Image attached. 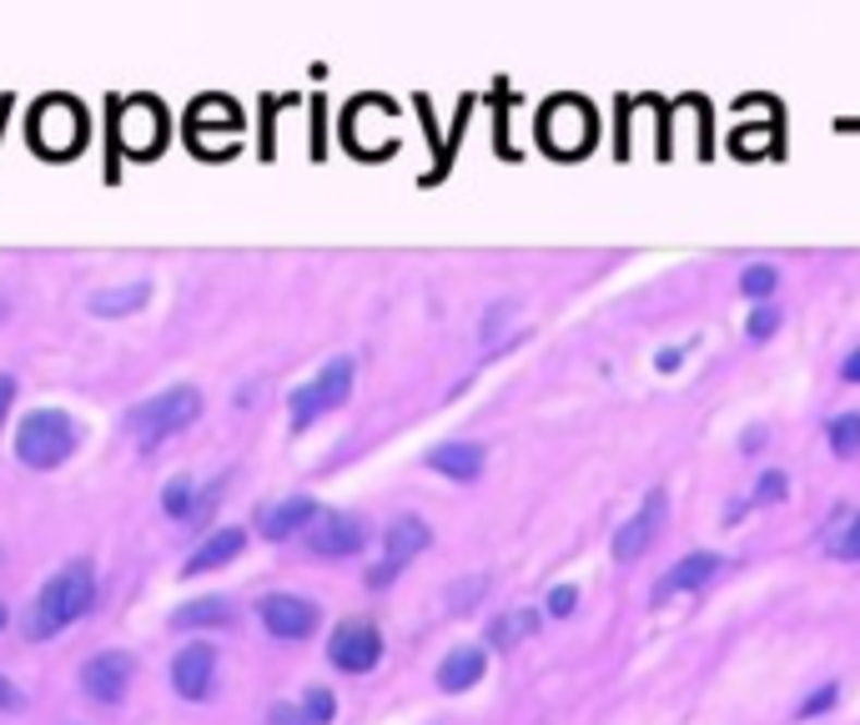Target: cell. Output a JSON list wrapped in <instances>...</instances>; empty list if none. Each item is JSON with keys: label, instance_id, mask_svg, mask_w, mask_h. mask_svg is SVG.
<instances>
[{"label": "cell", "instance_id": "obj_12", "mask_svg": "<svg viewBox=\"0 0 860 725\" xmlns=\"http://www.w3.org/2000/svg\"><path fill=\"white\" fill-rule=\"evenodd\" d=\"M257 615L267 625V635H277V640H307L317 630V605L302 600V594H267L257 605Z\"/></svg>", "mask_w": 860, "mask_h": 725}, {"label": "cell", "instance_id": "obj_31", "mask_svg": "<svg viewBox=\"0 0 860 725\" xmlns=\"http://www.w3.org/2000/svg\"><path fill=\"white\" fill-rule=\"evenodd\" d=\"M775 328H780V307H770V303H760L755 313L744 317V333H750L755 343H765V338H770Z\"/></svg>", "mask_w": 860, "mask_h": 725}, {"label": "cell", "instance_id": "obj_19", "mask_svg": "<svg viewBox=\"0 0 860 725\" xmlns=\"http://www.w3.org/2000/svg\"><path fill=\"white\" fill-rule=\"evenodd\" d=\"M483 670H488V655H483L479 645H458V650H448L444 665H438V690L463 696V690H473L483 680Z\"/></svg>", "mask_w": 860, "mask_h": 725}, {"label": "cell", "instance_id": "obj_27", "mask_svg": "<svg viewBox=\"0 0 860 725\" xmlns=\"http://www.w3.org/2000/svg\"><path fill=\"white\" fill-rule=\"evenodd\" d=\"M775 288H780V273H775L770 263H755V267H744L740 273V292L744 298H755V303H765Z\"/></svg>", "mask_w": 860, "mask_h": 725}, {"label": "cell", "instance_id": "obj_11", "mask_svg": "<svg viewBox=\"0 0 860 725\" xmlns=\"http://www.w3.org/2000/svg\"><path fill=\"white\" fill-rule=\"evenodd\" d=\"M665 488H650L644 494V504H639V515L629 519V524H619V534H614V559L619 565H634L639 554L654 544V534H659V524H665Z\"/></svg>", "mask_w": 860, "mask_h": 725}, {"label": "cell", "instance_id": "obj_21", "mask_svg": "<svg viewBox=\"0 0 860 725\" xmlns=\"http://www.w3.org/2000/svg\"><path fill=\"white\" fill-rule=\"evenodd\" d=\"M534 630H538V609L534 605H513V609H504V615L488 625V645H494V650H513L519 640H529Z\"/></svg>", "mask_w": 860, "mask_h": 725}, {"label": "cell", "instance_id": "obj_22", "mask_svg": "<svg viewBox=\"0 0 860 725\" xmlns=\"http://www.w3.org/2000/svg\"><path fill=\"white\" fill-rule=\"evenodd\" d=\"M237 620V609L227 605V600H192V605H182L177 615H171V625L177 630H207V625H232Z\"/></svg>", "mask_w": 860, "mask_h": 725}, {"label": "cell", "instance_id": "obj_1", "mask_svg": "<svg viewBox=\"0 0 860 725\" xmlns=\"http://www.w3.org/2000/svg\"><path fill=\"white\" fill-rule=\"evenodd\" d=\"M96 600V569L92 559H71L51 575V580L40 584L36 605H31V620H26V635L31 640H51L61 635L65 625H76Z\"/></svg>", "mask_w": 860, "mask_h": 725}, {"label": "cell", "instance_id": "obj_40", "mask_svg": "<svg viewBox=\"0 0 860 725\" xmlns=\"http://www.w3.org/2000/svg\"><path fill=\"white\" fill-rule=\"evenodd\" d=\"M5 620H11V609H5V605H0V630H5Z\"/></svg>", "mask_w": 860, "mask_h": 725}, {"label": "cell", "instance_id": "obj_13", "mask_svg": "<svg viewBox=\"0 0 860 725\" xmlns=\"http://www.w3.org/2000/svg\"><path fill=\"white\" fill-rule=\"evenodd\" d=\"M367 544V524L358 515H317V524L307 529V549L323 559H348Z\"/></svg>", "mask_w": 860, "mask_h": 725}, {"label": "cell", "instance_id": "obj_39", "mask_svg": "<svg viewBox=\"0 0 860 725\" xmlns=\"http://www.w3.org/2000/svg\"><path fill=\"white\" fill-rule=\"evenodd\" d=\"M740 449H744V454H760V449H765V428H750Z\"/></svg>", "mask_w": 860, "mask_h": 725}, {"label": "cell", "instance_id": "obj_26", "mask_svg": "<svg viewBox=\"0 0 860 725\" xmlns=\"http://www.w3.org/2000/svg\"><path fill=\"white\" fill-rule=\"evenodd\" d=\"M825 438H831V449L840 454V459H856L860 454V413H840V419H831Z\"/></svg>", "mask_w": 860, "mask_h": 725}, {"label": "cell", "instance_id": "obj_30", "mask_svg": "<svg viewBox=\"0 0 860 725\" xmlns=\"http://www.w3.org/2000/svg\"><path fill=\"white\" fill-rule=\"evenodd\" d=\"M302 715H307V725H327V721H332V715H338L332 690H327V686H307V696H302Z\"/></svg>", "mask_w": 860, "mask_h": 725}, {"label": "cell", "instance_id": "obj_4", "mask_svg": "<svg viewBox=\"0 0 860 725\" xmlns=\"http://www.w3.org/2000/svg\"><path fill=\"white\" fill-rule=\"evenodd\" d=\"M31 142L56 161L71 157V152H81V142H86V111H81L71 96H46V101L36 106V117H31Z\"/></svg>", "mask_w": 860, "mask_h": 725}, {"label": "cell", "instance_id": "obj_17", "mask_svg": "<svg viewBox=\"0 0 860 725\" xmlns=\"http://www.w3.org/2000/svg\"><path fill=\"white\" fill-rule=\"evenodd\" d=\"M317 499H307V494H292V499H282V504H267L257 515V524H262V534L267 540H292L298 529H313L317 524Z\"/></svg>", "mask_w": 860, "mask_h": 725}, {"label": "cell", "instance_id": "obj_5", "mask_svg": "<svg viewBox=\"0 0 860 725\" xmlns=\"http://www.w3.org/2000/svg\"><path fill=\"white\" fill-rule=\"evenodd\" d=\"M352 394V358H332L313 383H302L298 394L287 398V413H292V428H307L323 413H332L338 403H348Z\"/></svg>", "mask_w": 860, "mask_h": 725}, {"label": "cell", "instance_id": "obj_29", "mask_svg": "<svg viewBox=\"0 0 860 725\" xmlns=\"http://www.w3.org/2000/svg\"><path fill=\"white\" fill-rule=\"evenodd\" d=\"M483 594H488V575H469V580L448 584V609H458V615H469V609L479 605Z\"/></svg>", "mask_w": 860, "mask_h": 725}, {"label": "cell", "instance_id": "obj_15", "mask_svg": "<svg viewBox=\"0 0 860 725\" xmlns=\"http://www.w3.org/2000/svg\"><path fill=\"white\" fill-rule=\"evenodd\" d=\"M725 569V559L719 554H710V549H700V554H685L679 565H669L659 580H654V605H665V600H675V594H685V590H700V584H710Z\"/></svg>", "mask_w": 860, "mask_h": 725}, {"label": "cell", "instance_id": "obj_7", "mask_svg": "<svg viewBox=\"0 0 860 725\" xmlns=\"http://www.w3.org/2000/svg\"><path fill=\"white\" fill-rule=\"evenodd\" d=\"M538 136H544V146L554 157H579L594 142V111L579 96H559V101H548Z\"/></svg>", "mask_w": 860, "mask_h": 725}, {"label": "cell", "instance_id": "obj_18", "mask_svg": "<svg viewBox=\"0 0 860 725\" xmlns=\"http://www.w3.org/2000/svg\"><path fill=\"white\" fill-rule=\"evenodd\" d=\"M433 544V529L423 524L417 515H403V519H392L388 529H383V565L392 569H403L408 559H417V554Z\"/></svg>", "mask_w": 860, "mask_h": 725}, {"label": "cell", "instance_id": "obj_9", "mask_svg": "<svg viewBox=\"0 0 860 725\" xmlns=\"http://www.w3.org/2000/svg\"><path fill=\"white\" fill-rule=\"evenodd\" d=\"M327 660L338 665V670L348 675H367L373 665L383 660V635L378 625L367 620H342L338 630H332V640H327Z\"/></svg>", "mask_w": 860, "mask_h": 725}, {"label": "cell", "instance_id": "obj_6", "mask_svg": "<svg viewBox=\"0 0 860 725\" xmlns=\"http://www.w3.org/2000/svg\"><path fill=\"white\" fill-rule=\"evenodd\" d=\"M111 136L126 157H152L161 152V136H167V117L152 96H131L117 106V121H111Z\"/></svg>", "mask_w": 860, "mask_h": 725}, {"label": "cell", "instance_id": "obj_8", "mask_svg": "<svg viewBox=\"0 0 860 725\" xmlns=\"http://www.w3.org/2000/svg\"><path fill=\"white\" fill-rule=\"evenodd\" d=\"M192 146L207 152V157H227L237 142H242V111H237L227 96H202L192 106Z\"/></svg>", "mask_w": 860, "mask_h": 725}, {"label": "cell", "instance_id": "obj_32", "mask_svg": "<svg viewBox=\"0 0 860 725\" xmlns=\"http://www.w3.org/2000/svg\"><path fill=\"white\" fill-rule=\"evenodd\" d=\"M835 700H840V686H835V680H831V686L810 690V696L800 700V711H796V715H800V721H815V715H825V711H831Z\"/></svg>", "mask_w": 860, "mask_h": 725}, {"label": "cell", "instance_id": "obj_14", "mask_svg": "<svg viewBox=\"0 0 860 725\" xmlns=\"http://www.w3.org/2000/svg\"><path fill=\"white\" fill-rule=\"evenodd\" d=\"M211 675H217V650L211 645H182L171 660V686L182 700H207L211 696Z\"/></svg>", "mask_w": 860, "mask_h": 725}, {"label": "cell", "instance_id": "obj_3", "mask_svg": "<svg viewBox=\"0 0 860 725\" xmlns=\"http://www.w3.org/2000/svg\"><path fill=\"white\" fill-rule=\"evenodd\" d=\"M15 454L26 469H56L76 454V423L61 409H36L21 419V434H15Z\"/></svg>", "mask_w": 860, "mask_h": 725}, {"label": "cell", "instance_id": "obj_25", "mask_svg": "<svg viewBox=\"0 0 860 725\" xmlns=\"http://www.w3.org/2000/svg\"><path fill=\"white\" fill-rule=\"evenodd\" d=\"M785 494H790V479L770 469V474H760V479H755V494H750L744 504H735V509H730V519H740L744 509H755V504H780Z\"/></svg>", "mask_w": 860, "mask_h": 725}, {"label": "cell", "instance_id": "obj_28", "mask_svg": "<svg viewBox=\"0 0 860 725\" xmlns=\"http://www.w3.org/2000/svg\"><path fill=\"white\" fill-rule=\"evenodd\" d=\"M161 509H167L171 519H192V509H196V484H192V479H171L167 494H161Z\"/></svg>", "mask_w": 860, "mask_h": 725}, {"label": "cell", "instance_id": "obj_16", "mask_svg": "<svg viewBox=\"0 0 860 725\" xmlns=\"http://www.w3.org/2000/svg\"><path fill=\"white\" fill-rule=\"evenodd\" d=\"M483 444H469V438H448V444H433L428 449V469L433 474L453 479V484H473L483 474Z\"/></svg>", "mask_w": 860, "mask_h": 725}, {"label": "cell", "instance_id": "obj_2", "mask_svg": "<svg viewBox=\"0 0 860 725\" xmlns=\"http://www.w3.org/2000/svg\"><path fill=\"white\" fill-rule=\"evenodd\" d=\"M202 413V394L196 388H186V383H177V388H167V394L146 398V403H136V409L126 413V434L142 444V449H157L161 438L182 434L186 423Z\"/></svg>", "mask_w": 860, "mask_h": 725}, {"label": "cell", "instance_id": "obj_36", "mask_svg": "<svg viewBox=\"0 0 860 725\" xmlns=\"http://www.w3.org/2000/svg\"><path fill=\"white\" fill-rule=\"evenodd\" d=\"M15 705H21V690H15L11 680L0 675V711H15Z\"/></svg>", "mask_w": 860, "mask_h": 725}, {"label": "cell", "instance_id": "obj_35", "mask_svg": "<svg viewBox=\"0 0 860 725\" xmlns=\"http://www.w3.org/2000/svg\"><path fill=\"white\" fill-rule=\"evenodd\" d=\"M11 403H15V378H11V373H0V423H5Z\"/></svg>", "mask_w": 860, "mask_h": 725}, {"label": "cell", "instance_id": "obj_38", "mask_svg": "<svg viewBox=\"0 0 860 725\" xmlns=\"http://www.w3.org/2000/svg\"><path fill=\"white\" fill-rule=\"evenodd\" d=\"M679 358H685V348H665V353L654 358V363H659V373H675V368H679Z\"/></svg>", "mask_w": 860, "mask_h": 725}, {"label": "cell", "instance_id": "obj_24", "mask_svg": "<svg viewBox=\"0 0 860 725\" xmlns=\"http://www.w3.org/2000/svg\"><path fill=\"white\" fill-rule=\"evenodd\" d=\"M142 303H146V282H131V288H117V292H96L92 313L121 317V313H131V307H142Z\"/></svg>", "mask_w": 860, "mask_h": 725}, {"label": "cell", "instance_id": "obj_33", "mask_svg": "<svg viewBox=\"0 0 860 725\" xmlns=\"http://www.w3.org/2000/svg\"><path fill=\"white\" fill-rule=\"evenodd\" d=\"M573 605H579V590H573V584H559V590H548V615H554V620H569Z\"/></svg>", "mask_w": 860, "mask_h": 725}, {"label": "cell", "instance_id": "obj_10", "mask_svg": "<svg viewBox=\"0 0 860 725\" xmlns=\"http://www.w3.org/2000/svg\"><path fill=\"white\" fill-rule=\"evenodd\" d=\"M131 675H136V660L126 650H106V655H92L81 665V690L92 700H101V705H117L126 696Z\"/></svg>", "mask_w": 860, "mask_h": 725}, {"label": "cell", "instance_id": "obj_23", "mask_svg": "<svg viewBox=\"0 0 860 725\" xmlns=\"http://www.w3.org/2000/svg\"><path fill=\"white\" fill-rule=\"evenodd\" d=\"M825 549H831L835 559H860V515L835 509V519L825 524Z\"/></svg>", "mask_w": 860, "mask_h": 725}, {"label": "cell", "instance_id": "obj_20", "mask_svg": "<svg viewBox=\"0 0 860 725\" xmlns=\"http://www.w3.org/2000/svg\"><path fill=\"white\" fill-rule=\"evenodd\" d=\"M247 549V529H217L211 540H202L192 549V559H186V575H207V569H222V565H232L237 554Z\"/></svg>", "mask_w": 860, "mask_h": 725}, {"label": "cell", "instance_id": "obj_37", "mask_svg": "<svg viewBox=\"0 0 860 725\" xmlns=\"http://www.w3.org/2000/svg\"><path fill=\"white\" fill-rule=\"evenodd\" d=\"M840 378L860 383V348H850V353H846V363H840Z\"/></svg>", "mask_w": 860, "mask_h": 725}, {"label": "cell", "instance_id": "obj_34", "mask_svg": "<svg viewBox=\"0 0 860 725\" xmlns=\"http://www.w3.org/2000/svg\"><path fill=\"white\" fill-rule=\"evenodd\" d=\"M267 725H307V715H302V705H287V700H277L272 711H267Z\"/></svg>", "mask_w": 860, "mask_h": 725}]
</instances>
